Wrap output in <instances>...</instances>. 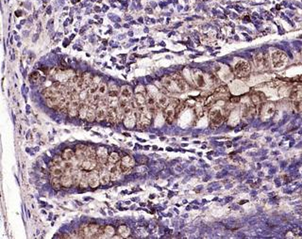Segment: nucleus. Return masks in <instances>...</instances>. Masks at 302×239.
<instances>
[{"instance_id": "1", "label": "nucleus", "mask_w": 302, "mask_h": 239, "mask_svg": "<svg viewBox=\"0 0 302 239\" xmlns=\"http://www.w3.org/2000/svg\"><path fill=\"white\" fill-rule=\"evenodd\" d=\"M234 73L239 77L246 76L250 73V67H249V65H248L247 62H245L244 61H239L235 65V67H234Z\"/></svg>"}, {"instance_id": "2", "label": "nucleus", "mask_w": 302, "mask_h": 239, "mask_svg": "<svg viewBox=\"0 0 302 239\" xmlns=\"http://www.w3.org/2000/svg\"><path fill=\"white\" fill-rule=\"evenodd\" d=\"M286 55L281 52V51H276L272 54V61H273V65L276 68H279L281 66L284 65V63L286 62Z\"/></svg>"}, {"instance_id": "3", "label": "nucleus", "mask_w": 302, "mask_h": 239, "mask_svg": "<svg viewBox=\"0 0 302 239\" xmlns=\"http://www.w3.org/2000/svg\"><path fill=\"white\" fill-rule=\"evenodd\" d=\"M96 156L98 158V162L103 165H106L109 162L108 150L105 147H99L96 150Z\"/></svg>"}, {"instance_id": "4", "label": "nucleus", "mask_w": 302, "mask_h": 239, "mask_svg": "<svg viewBox=\"0 0 302 239\" xmlns=\"http://www.w3.org/2000/svg\"><path fill=\"white\" fill-rule=\"evenodd\" d=\"M210 119H211V123L214 125H219L223 122V115L220 112V110L217 109H213L210 112Z\"/></svg>"}, {"instance_id": "5", "label": "nucleus", "mask_w": 302, "mask_h": 239, "mask_svg": "<svg viewBox=\"0 0 302 239\" xmlns=\"http://www.w3.org/2000/svg\"><path fill=\"white\" fill-rule=\"evenodd\" d=\"M96 166H97V162L95 159L86 158V159L82 160V162L80 163V168L85 171L93 170L96 168Z\"/></svg>"}, {"instance_id": "6", "label": "nucleus", "mask_w": 302, "mask_h": 239, "mask_svg": "<svg viewBox=\"0 0 302 239\" xmlns=\"http://www.w3.org/2000/svg\"><path fill=\"white\" fill-rule=\"evenodd\" d=\"M137 122H138V120L135 116V113L132 112L127 116H125V119H124V124L126 127L128 128H134L135 125H137Z\"/></svg>"}, {"instance_id": "7", "label": "nucleus", "mask_w": 302, "mask_h": 239, "mask_svg": "<svg viewBox=\"0 0 302 239\" xmlns=\"http://www.w3.org/2000/svg\"><path fill=\"white\" fill-rule=\"evenodd\" d=\"M98 174L99 172H96V171H92L88 174L87 178L89 182V187L93 188L98 187V185L100 184V178H98Z\"/></svg>"}, {"instance_id": "8", "label": "nucleus", "mask_w": 302, "mask_h": 239, "mask_svg": "<svg viewBox=\"0 0 302 239\" xmlns=\"http://www.w3.org/2000/svg\"><path fill=\"white\" fill-rule=\"evenodd\" d=\"M62 185L63 187L66 188H70L73 185H74V179H73V175L69 173V170L65 173H63V175L62 176Z\"/></svg>"}, {"instance_id": "9", "label": "nucleus", "mask_w": 302, "mask_h": 239, "mask_svg": "<svg viewBox=\"0 0 302 239\" xmlns=\"http://www.w3.org/2000/svg\"><path fill=\"white\" fill-rule=\"evenodd\" d=\"M78 107H79V103L78 100L73 99L68 106V114L70 117H76L78 115Z\"/></svg>"}, {"instance_id": "10", "label": "nucleus", "mask_w": 302, "mask_h": 239, "mask_svg": "<svg viewBox=\"0 0 302 239\" xmlns=\"http://www.w3.org/2000/svg\"><path fill=\"white\" fill-rule=\"evenodd\" d=\"M99 178H100V184L101 185H108L111 180V174L110 171L107 168H104L99 172Z\"/></svg>"}, {"instance_id": "11", "label": "nucleus", "mask_w": 302, "mask_h": 239, "mask_svg": "<svg viewBox=\"0 0 302 239\" xmlns=\"http://www.w3.org/2000/svg\"><path fill=\"white\" fill-rule=\"evenodd\" d=\"M107 121L112 123V124H115L117 122H119V119H118V114H117V110L115 108L110 107L108 109V114H107Z\"/></svg>"}, {"instance_id": "12", "label": "nucleus", "mask_w": 302, "mask_h": 239, "mask_svg": "<svg viewBox=\"0 0 302 239\" xmlns=\"http://www.w3.org/2000/svg\"><path fill=\"white\" fill-rule=\"evenodd\" d=\"M88 109H89V106L87 104H84V103H81L79 104V107H78V116L81 120L85 119L86 116H87V112H88Z\"/></svg>"}, {"instance_id": "13", "label": "nucleus", "mask_w": 302, "mask_h": 239, "mask_svg": "<svg viewBox=\"0 0 302 239\" xmlns=\"http://www.w3.org/2000/svg\"><path fill=\"white\" fill-rule=\"evenodd\" d=\"M121 97L127 98L128 100H131L132 98V90L130 87L128 86H123L121 89Z\"/></svg>"}, {"instance_id": "14", "label": "nucleus", "mask_w": 302, "mask_h": 239, "mask_svg": "<svg viewBox=\"0 0 302 239\" xmlns=\"http://www.w3.org/2000/svg\"><path fill=\"white\" fill-rule=\"evenodd\" d=\"M120 163L123 164V165H125V166H127V167L133 168L134 165H135V160L131 156H129V155H125V156L122 157Z\"/></svg>"}, {"instance_id": "15", "label": "nucleus", "mask_w": 302, "mask_h": 239, "mask_svg": "<svg viewBox=\"0 0 302 239\" xmlns=\"http://www.w3.org/2000/svg\"><path fill=\"white\" fill-rule=\"evenodd\" d=\"M51 174L53 177H61L63 175L64 173V168L62 167H58V166H53L51 167Z\"/></svg>"}, {"instance_id": "16", "label": "nucleus", "mask_w": 302, "mask_h": 239, "mask_svg": "<svg viewBox=\"0 0 302 239\" xmlns=\"http://www.w3.org/2000/svg\"><path fill=\"white\" fill-rule=\"evenodd\" d=\"M74 156H76V153L75 151H73L72 149L68 148V149H65L62 154V157L64 159V160H71Z\"/></svg>"}, {"instance_id": "17", "label": "nucleus", "mask_w": 302, "mask_h": 239, "mask_svg": "<svg viewBox=\"0 0 302 239\" xmlns=\"http://www.w3.org/2000/svg\"><path fill=\"white\" fill-rule=\"evenodd\" d=\"M86 119H87V121L88 122H93L94 120H96V111L94 110L93 107H91L89 105V109H88V112H87V116H86Z\"/></svg>"}, {"instance_id": "18", "label": "nucleus", "mask_w": 302, "mask_h": 239, "mask_svg": "<svg viewBox=\"0 0 302 239\" xmlns=\"http://www.w3.org/2000/svg\"><path fill=\"white\" fill-rule=\"evenodd\" d=\"M133 99L136 102L138 107L142 106V105H144V104L146 102V98H144V95L142 94V93H136V95H135V97Z\"/></svg>"}, {"instance_id": "19", "label": "nucleus", "mask_w": 302, "mask_h": 239, "mask_svg": "<svg viewBox=\"0 0 302 239\" xmlns=\"http://www.w3.org/2000/svg\"><path fill=\"white\" fill-rule=\"evenodd\" d=\"M118 233L122 236V237H128L130 233V230L128 226L126 225H120L118 227Z\"/></svg>"}, {"instance_id": "20", "label": "nucleus", "mask_w": 302, "mask_h": 239, "mask_svg": "<svg viewBox=\"0 0 302 239\" xmlns=\"http://www.w3.org/2000/svg\"><path fill=\"white\" fill-rule=\"evenodd\" d=\"M108 106L109 107H113V108H116L119 105V100H118V97H112V96H109L108 98Z\"/></svg>"}, {"instance_id": "21", "label": "nucleus", "mask_w": 302, "mask_h": 239, "mask_svg": "<svg viewBox=\"0 0 302 239\" xmlns=\"http://www.w3.org/2000/svg\"><path fill=\"white\" fill-rule=\"evenodd\" d=\"M51 185H52V188L55 189V190H59L61 189L62 188V180L61 179H59V177H53L51 179Z\"/></svg>"}, {"instance_id": "22", "label": "nucleus", "mask_w": 302, "mask_h": 239, "mask_svg": "<svg viewBox=\"0 0 302 239\" xmlns=\"http://www.w3.org/2000/svg\"><path fill=\"white\" fill-rule=\"evenodd\" d=\"M256 62H257L259 67H267V65H268L267 59L265 58L264 56H259L256 58Z\"/></svg>"}, {"instance_id": "23", "label": "nucleus", "mask_w": 302, "mask_h": 239, "mask_svg": "<svg viewBox=\"0 0 302 239\" xmlns=\"http://www.w3.org/2000/svg\"><path fill=\"white\" fill-rule=\"evenodd\" d=\"M194 79H195V81H196V83H197V85L199 87H205L206 86L205 79H204L203 75H201V74L194 75Z\"/></svg>"}, {"instance_id": "24", "label": "nucleus", "mask_w": 302, "mask_h": 239, "mask_svg": "<svg viewBox=\"0 0 302 239\" xmlns=\"http://www.w3.org/2000/svg\"><path fill=\"white\" fill-rule=\"evenodd\" d=\"M110 174H111V180H112L113 182H116V181L120 180L123 173H122V172L119 170V168H118L117 170H115V171H113V172H111Z\"/></svg>"}, {"instance_id": "25", "label": "nucleus", "mask_w": 302, "mask_h": 239, "mask_svg": "<svg viewBox=\"0 0 302 239\" xmlns=\"http://www.w3.org/2000/svg\"><path fill=\"white\" fill-rule=\"evenodd\" d=\"M120 161V156L117 153L115 152H113L110 154L109 155V162L110 163H113V164H116Z\"/></svg>"}, {"instance_id": "26", "label": "nucleus", "mask_w": 302, "mask_h": 239, "mask_svg": "<svg viewBox=\"0 0 302 239\" xmlns=\"http://www.w3.org/2000/svg\"><path fill=\"white\" fill-rule=\"evenodd\" d=\"M72 175H73V179H74V185H75V186H78L79 181H80L81 177H82L81 172H80L79 170H75V171L72 173Z\"/></svg>"}, {"instance_id": "27", "label": "nucleus", "mask_w": 302, "mask_h": 239, "mask_svg": "<svg viewBox=\"0 0 302 239\" xmlns=\"http://www.w3.org/2000/svg\"><path fill=\"white\" fill-rule=\"evenodd\" d=\"M107 91H108V88H107V85H106V83H100V85H99V87H98V90H97V92H98V94L100 95V96H103V95H105L106 93H107Z\"/></svg>"}, {"instance_id": "28", "label": "nucleus", "mask_w": 302, "mask_h": 239, "mask_svg": "<svg viewBox=\"0 0 302 239\" xmlns=\"http://www.w3.org/2000/svg\"><path fill=\"white\" fill-rule=\"evenodd\" d=\"M79 188H87L89 187V182H88V178L87 176H83L81 177L80 179V181H79V184H78Z\"/></svg>"}, {"instance_id": "29", "label": "nucleus", "mask_w": 302, "mask_h": 239, "mask_svg": "<svg viewBox=\"0 0 302 239\" xmlns=\"http://www.w3.org/2000/svg\"><path fill=\"white\" fill-rule=\"evenodd\" d=\"M158 104L160 105V106L162 107H166L169 105V100L166 96H162L161 98H159L158 100Z\"/></svg>"}, {"instance_id": "30", "label": "nucleus", "mask_w": 302, "mask_h": 239, "mask_svg": "<svg viewBox=\"0 0 302 239\" xmlns=\"http://www.w3.org/2000/svg\"><path fill=\"white\" fill-rule=\"evenodd\" d=\"M104 234L106 236H111V235H113L114 234V228L113 226H105V232H104Z\"/></svg>"}, {"instance_id": "31", "label": "nucleus", "mask_w": 302, "mask_h": 239, "mask_svg": "<svg viewBox=\"0 0 302 239\" xmlns=\"http://www.w3.org/2000/svg\"><path fill=\"white\" fill-rule=\"evenodd\" d=\"M146 104L148 106H156V100L154 96H147L146 97Z\"/></svg>"}, {"instance_id": "32", "label": "nucleus", "mask_w": 302, "mask_h": 239, "mask_svg": "<svg viewBox=\"0 0 302 239\" xmlns=\"http://www.w3.org/2000/svg\"><path fill=\"white\" fill-rule=\"evenodd\" d=\"M63 168H64V170L68 171V170H71V169H73V168H74V165H73V163H72L71 161H69V160H68V162H67V160H66L65 162H63Z\"/></svg>"}, {"instance_id": "33", "label": "nucleus", "mask_w": 302, "mask_h": 239, "mask_svg": "<svg viewBox=\"0 0 302 239\" xmlns=\"http://www.w3.org/2000/svg\"><path fill=\"white\" fill-rule=\"evenodd\" d=\"M63 158H61V157H55L53 159V166H58V167H63Z\"/></svg>"}, {"instance_id": "34", "label": "nucleus", "mask_w": 302, "mask_h": 239, "mask_svg": "<svg viewBox=\"0 0 302 239\" xmlns=\"http://www.w3.org/2000/svg\"><path fill=\"white\" fill-rule=\"evenodd\" d=\"M39 77H40V76H39V74L37 73V72H34V73H32L31 75H30V76H29V79H31L33 82H36L38 79H39Z\"/></svg>"}, {"instance_id": "35", "label": "nucleus", "mask_w": 302, "mask_h": 239, "mask_svg": "<svg viewBox=\"0 0 302 239\" xmlns=\"http://www.w3.org/2000/svg\"><path fill=\"white\" fill-rule=\"evenodd\" d=\"M76 149H77V151H82V152H85V151L88 149V147H87L86 145H84V144H78V145H77Z\"/></svg>"}, {"instance_id": "36", "label": "nucleus", "mask_w": 302, "mask_h": 239, "mask_svg": "<svg viewBox=\"0 0 302 239\" xmlns=\"http://www.w3.org/2000/svg\"><path fill=\"white\" fill-rule=\"evenodd\" d=\"M139 162L141 163V164H143V163H147V158L145 157V156H143V157H141V159H139Z\"/></svg>"}, {"instance_id": "37", "label": "nucleus", "mask_w": 302, "mask_h": 239, "mask_svg": "<svg viewBox=\"0 0 302 239\" xmlns=\"http://www.w3.org/2000/svg\"><path fill=\"white\" fill-rule=\"evenodd\" d=\"M239 100H240L239 97H232V98H230V101L233 102V103H237V102H239Z\"/></svg>"}]
</instances>
